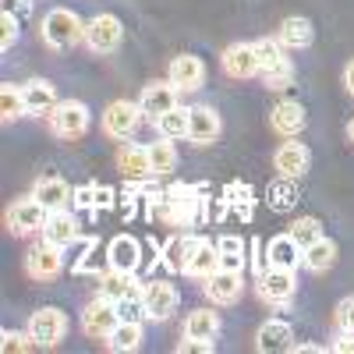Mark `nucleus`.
Returning a JSON list of instances; mask_svg holds the SVG:
<instances>
[{
  "instance_id": "603ef678",
  "label": "nucleus",
  "mask_w": 354,
  "mask_h": 354,
  "mask_svg": "<svg viewBox=\"0 0 354 354\" xmlns=\"http://www.w3.org/2000/svg\"><path fill=\"white\" fill-rule=\"evenodd\" d=\"M347 138L354 142V117H351V124H347Z\"/></svg>"
},
{
  "instance_id": "6e6552de",
  "label": "nucleus",
  "mask_w": 354,
  "mask_h": 354,
  "mask_svg": "<svg viewBox=\"0 0 354 354\" xmlns=\"http://www.w3.org/2000/svg\"><path fill=\"white\" fill-rule=\"evenodd\" d=\"M255 283H259V298L266 305H287L294 298V290H298L294 270H280V266H266Z\"/></svg>"
},
{
  "instance_id": "864d4df0",
  "label": "nucleus",
  "mask_w": 354,
  "mask_h": 354,
  "mask_svg": "<svg viewBox=\"0 0 354 354\" xmlns=\"http://www.w3.org/2000/svg\"><path fill=\"white\" fill-rule=\"evenodd\" d=\"M21 4H28V0H21Z\"/></svg>"
},
{
  "instance_id": "9b49d317",
  "label": "nucleus",
  "mask_w": 354,
  "mask_h": 354,
  "mask_svg": "<svg viewBox=\"0 0 354 354\" xmlns=\"http://www.w3.org/2000/svg\"><path fill=\"white\" fill-rule=\"evenodd\" d=\"M202 290L213 305H234L245 294V273H234V270H216L202 280Z\"/></svg>"
},
{
  "instance_id": "2f4dec72",
  "label": "nucleus",
  "mask_w": 354,
  "mask_h": 354,
  "mask_svg": "<svg viewBox=\"0 0 354 354\" xmlns=\"http://www.w3.org/2000/svg\"><path fill=\"white\" fill-rule=\"evenodd\" d=\"M220 333V315L213 308H195L185 319V337H198V340H216Z\"/></svg>"
},
{
  "instance_id": "5701e85b",
  "label": "nucleus",
  "mask_w": 354,
  "mask_h": 354,
  "mask_svg": "<svg viewBox=\"0 0 354 354\" xmlns=\"http://www.w3.org/2000/svg\"><path fill=\"white\" fill-rule=\"evenodd\" d=\"M32 195L46 205V209L53 213V209H64V205L75 198V192H71V185L64 181V177H57V174H50V177H39L36 181V188H32Z\"/></svg>"
},
{
  "instance_id": "a19ab883",
  "label": "nucleus",
  "mask_w": 354,
  "mask_h": 354,
  "mask_svg": "<svg viewBox=\"0 0 354 354\" xmlns=\"http://www.w3.org/2000/svg\"><path fill=\"white\" fill-rule=\"evenodd\" d=\"M28 347H36L28 333H18V330H4V333H0V351H4V354H18V351H28Z\"/></svg>"
},
{
  "instance_id": "37998d69",
  "label": "nucleus",
  "mask_w": 354,
  "mask_h": 354,
  "mask_svg": "<svg viewBox=\"0 0 354 354\" xmlns=\"http://www.w3.org/2000/svg\"><path fill=\"white\" fill-rule=\"evenodd\" d=\"M333 322H337V330L340 333H354V294L351 298H344L333 312Z\"/></svg>"
},
{
  "instance_id": "7c9ffc66",
  "label": "nucleus",
  "mask_w": 354,
  "mask_h": 354,
  "mask_svg": "<svg viewBox=\"0 0 354 354\" xmlns=\"http://www.w3.org/2000/svg\"><path fill=\"white\" fill-rule=\"evenodd\" d=\"M333 262H337V241H330V238H319L315 245H308L301 252V266H305V270H312V273L333 270Z\"/></svg>"
},
{
  "instance_id": "6ab92c4d",
  "label": "nucleus",
  "mask_w": 354,
  "mask_h": 354,
  "mask_svg": "<svg viewBox=\"0 0 354 354\" xmlns=\"http://www.w3.org/2000/svg\"><path fill=\"white\" fill-rule=\"evenodd\" d=\"M308 163H312V153H308V145L305 142H283L280 149L273 153V170L280 174V177H294V181H298V177L308 170Z\"/></svg>"
},
{
  "instance_id": "f8f14e48",
  "label": "nucleus",
  "mask_w": 354,
  "mask_h": 354,
  "mask_svg": "<svg viewBox=\"0 0 354 354\" xmlns=\"http://www.w3.org/2000/svg\"><path fill=\"white\" fill-rule=\"evenodd\" d=\"M220 131H223V121L209 103L188 106V138H192V145H213L220 138Z\"/></svg>"
},
{
  "instance_id": "c85d7f7f",
  "label": "nucleus",
  "mask_w": 354,
  "mask_h": 354,
  "mask_svg": "<svg viewBox=\"0 0 354 354\" xmlns=\"http://www.w3.org/2000/svg\"><path fill=\"white\" fill-rule=\"evenodd\" d=\"M103 344H106V351H113V354H131V351H138V347H142V322H117Z\"/></svg>"
},
{
  "instance_id": "f257e3e1",
  "label": "nucleus",
  "mask_w": 354,
  "mask_h": 354,
  "mask_svg": "<svg viewBox=\"0 0 354 354\" xmlns=\"http://www.w3.org/2000/svg\"><path fill=\"white\" fill-rule=\"evenodd\" d=\"M39 36L50 50H71L85 39V21L71 8H50L46 18H43Z\"/></svg>"
},
{
  "instance_id": "39448f33",
  "label": "nucleus",
  "mask_w": 354,
  "mask_h": 354,
  "mask_svg": "<svg viewBox=\"0 0 354 354\" xmlns=\"http://www.w3.org/2000/svg\"><path fill=\"white\" fill-rule=\"evenodd\" d=\"M46 121L57 138H82L88 131V106L82 100H61L46 113Z\"/></svg>"
},
{
  "instance_id": "4be33fe9",
  "label": "nucleus",
  "mask_w": 354,
  "mask_h": 354,
  "mask_svg": "<svg viewBox=\"0 0 354 354\" xmlns=\"http://www.w3.org/2000/svg\"><path fill=\"white\" fill-rule=\"evenodd\" d=\"M145 283L135 280V273H124V270H103L100 273V298H110V301H121L128 294H138Z\"/></svg>"
},
{
  "instance_id": "e433bc0d",
  "label": "nucleus",
  "mask_w": 354,
  "mask_h": 354,
  "mask_svg": "<svg viewBox=\"0 0 354 354\" xmlns=\"http://www.w3.org/2000/svg\"><path fill=\"white\" fill-rule=\"evenodd\" d=\"M149 167H153V177H163L177 167V149H174L170 138H160V142L149 145Z\"/></svg>"
},
{
  "instance_id": "423d86ee",
  "label": "nucleus",
  "mask_w": 354,
  "mask_h": 354,
  "mask_svg": "<svg viewBox=\"0 0 354 354\" xmlns=\"http://www.w3.org/2000/svg\"><path fill=\"white\" fill-rule=\"evenodd\" d=\"M25 273L32 280H53L64 273V248L53 241H36L32 248L25 252Z\"/></svg>"
},
{
  "instance_id": "c756f323",
  "label": "nucleus",
  "mask_w": 354,
  "mask_h": 354,
  "mask_svg": "<svg viewBox=\"0 0 354 354\" xmlns=\"http://www.w3.org/2000/svg\"><path fill=\"white\" fill-rule=\"evenodd\" d=\"M220 270H234V273H245V262H248V245L238 238V234H220Z\"/></svg>"
},
{
  "instance_id": "79ce46f5",
  "label": "nucleus",
  "mask_w": 354,
  "mask_h": 354,
  "mask_svg": "<svg viewBox=\"0 0 354 354\" xmlns=\"http://www.w3.org/2000/svg\"><path fill=\"white\" fill-rule=\"evenodd\" d=\"M15 43H18V18L4 8V15H0V50L8 53Z\"/></svg>"
},
{
  "instance_id": "473e14b6",
  "label": "nucleus",
  "mask_w": 354,
  "mask_h": 354,
  "mask_svg": "<svg viewBox=\"0 0 354 354\" xmlns=\"http://www.w3.org/2000/svg\"><path fill=\"white\" fill-rule=\"evenodd\" d=\"M198 241L202 238H181V234H174V238L167 241V248H163V262L170 266L174 273H185V266H188L192 252L198 248Z\"/></svg>"
},
{
  "instance_id": "a211bd4d",
  "label": "nucleus",
  "mask_w": 354,
  "mask_h": 354,
  "mask_svg": "<svg viewBox=\"0 0 354 354\" xmlns=\"http://www.w3.org/2000/svg\"><path fill=\"white\" fill-rule=\"evenodd\" d=\"M255 351H259V354H283V351H294V330H290V322H283V319L262 322L259 333H255Z\"/></svg>"
},
{
  "instance_id": "cd10ccee",
  "label": "nucleus",
  "mask_w": 354,
  "mask_h": 354,
  "mask_svg": "<svg viewBox=\"0 0 354 354\" xmlns=\"http://www.w3.org/2000/svg\"><path fill=\"white\" fill-rule=\"evenodd\" d=\"M220 270V248L213 245V241H198V248L192 252V259H188V266H185V277H195V280H205L209 273H216Z\"/></svg>"
},
{
  "instance_id": "09e8293b",
  "label": "nucleus",
  "mask_w": 354,
  "mask_h": 354,
  "mask_svg": "<svg viewBox=\"0 0 354 354\" xmlns=\"http://www.w3.org/2000/svg\"><path fill=\"white\" fill-rule=\"evenodd\" d=\"M113 188H96V205H103V209H110V205H113Z\"/></svg>"
},
{
  "instance_id": "4468645a",
  "label": "nucleus",
  "mask_w": 354,
  "mask_h": 354,
  "mask_svg": "<svg viewBox=\"0 0 354 354\" xmlns=\"http://www.w3.org/2000/svg\"><path fill=\"white\" fill-rule=\"evenodd\" d=\"M308 124V113L298 100H280L273 110H270V128L280 135V138H298Z\"/></svg>"
},
{
  "instance_id": "393cba45",
  "label": "nucleus",
  "mask_w": 354,
  "mask_h": 354,
  "mask_svg": "<svg viewBox=\"0 0 354 354\" xmlns=\"http://www.w3.org/2000/svg\"><path fill=\"white\" fill-rule=\"evenodd\" d=\"M21 88H25V106H28L32 117H43V113H50L57 103H61L57 100L53 82H46V78H32V82H25Z\"/></svg>"
},
{
  "instance_id": "dca6fc26",
  "label": "nucleus",
  "mask_w": 354,
  "mask_h": 354,
  "mask_svg": "<svg viewBox=\"0 0 354 354\" xmlns=\"http://www.w3.org/2000/svg\"><path fill=\"white\" fill-rule=\"evenodd\" d=\"M220 68L227 78H252L259 75V61H255V43H230L220 53Z\"/></svg>"
},
{
  "instance_id": "ddd939ff",
  "label": "nucleus",
  "mask_w": 354,
  "mask_h": 354,
  "mask_svg": "<svg viewBox=\"0 0 354 354\" xmlns=\"http://www.w3.org/2000/svg\"><path fill=\"white\" fill-rule=\"evenodd\" d=\"M167 82L177 88V93H195V88H202V82H205V64L198 61L195 53H181V57L170 61Z\"/></svg>"
},
{
  "instance_id": "49530a36",
  "label": "nucleus",
  "mask_w": 354,
  "mask_h": 354,
  "mask_svg": "<svg viewBox=\"0 0 354 354\" xmlns=\"http://www.w3.org/2000/svg\"><path fill=\"white\" fill-rule=\"evenodd\" d=\"M333 354H354V333H340L333 344H330Z\"/></svg>"
},
{
  "instance_id": "1a4fd4ad",
  "label": "nucleus",
  "mask_w": 354,
  "mask_h": 354,
  "mask_svg": "<svg viewBox=\"0 0 354 354\" xmlns=\"http://www.w3.org/2000/svg\"><path fill=\"white\" fill-rule=\"evenodd\" d=\"M121 39H124V25L110 11L96 15L93 21L85 25V43H88L93 53H113L117 46H121Z\"/></svg>"
},
{
  "instance_id": "f03ea898",
  "label": "nucleus",
  "mask_w": 354,
  "mask_h": 354,
  "mask_svg": "<svg viewBox=\"0 0 354 354\" xmlns=\"http://www.w3.org/2000/svg\"><path fill=\"white\" fill-rule=\"evenodd\" d=\"M255 61H259V75L266 78L270 88H287L290 78H294V68L283 53V43L280 39H255Z\"/></svg>"
},
{
  "instance_id": "de8ad7c7",
  "label": "nucleus",
  "mask_w": 354,
  "mask_h": 354,
  "mask_svg": "<svg viewBox=\"0 0 354 354\" xmlns=\"http://www.w3.org/2000/svg\"><path fill=\"white\" fill-rule=\"evenodd\" d=\"M248 248H252V266H255V277H259L266 270V245L262 241H252Z\"/></svg>"
},
{
  "instance_id": "bb28decb",
  "label": "nucleus",
  "mask_w": 354,
  "mask_h": 354,
  "mask_svg": "<svg viewBox=\"0 0 354 354\" xmlns=\"http://www.w3.org/2000/svg\"><path fill=\"white\" fill-rule=\"evenodd\" d=\"M277 39H280L283 46H290V50H305V46H312V39H315V28H312V21H308V18L290 15V18H283V21H280Z\"/></svg>"
},
{
  "instance_id": "a18cd8bd",
  "label": "nucleus",
  "mask_w": 354,
  "mask_h": 354,
  "mask_svg": "<svg viewBox=\"0 0 354 354\" xmlns=\"http://www.w3.org/2000/svg\"><path fill=\"white\" fill-rule=\"evenodd\" d=\"M96 188L100 185H82V188H75V205H78V209H93V205H96Z\"/></svg>"
},
{
  "instance_id": "f704fd0d",
  "label": "nucleus",
  "mask_w": 354,
  "mask_h": 354,
  "mask_svg": "<svg viewBox=\"0 0 354 354\" xmlns=\"http://www.w3.org/2000/svg\"><path fill=\"white\" fill-rule=\"evenodd\" d=\"M266 202H270V209L277 213H287L294 209V202H298V185H294V177H277L266 192Z\"/></svg>"
},
{
  "instance_id": "4c0bfd02",
  "label": "nucleus",
  "mask_w": 354,
  "mask_h": 354,
  "mask_svg": "<svg viewBox=\"0 0 354 354\" xmlns=\"http://www.w3.org/2000/svg\"><path fill=\"white\" fill-rule=\"evenodd\" d=\"M287 234H290V238L298 241V248L305 252L308 245H315V241L322 238V223H319L315 216H298V220L290 223V230H287Z\"/></svg>"
},
{
  "instance_id": "3c124183",
  "label": "nucleus",
  "mask_w": 354,
  "mask_h": 354,
  "mask_svg": "<svg viewBox=\"0 0 354 354\" xmlns=\"http://www.w3.org/2000/svg\"><path fill=\"white\" fill-rule=\"evenodd\" d=\"M344 88H347V93L354 96V61H351V64L344 68Z\"/></svg>"
},
{
  "instance_id": "20e7f679",
  "label": "nucleus",
  "mask_w": 354,
  "mask_h": 354,
  "mask_svg": "<svg viewBox=\"0 0 354 354\" xmlns=\"http://www.w3.org/2000/svg\"><path fill=\"white\" fill-rule=\"evenodd\" d=\"M46 220H50V209H46L36 195L15 198V202L8 205V213H4L8 230H11V234H21V238H25V234H43Z\"/></svg>"
},
{
  "instance_id": "9d476101",
  "label": "nucleus",
  "mask_w": 354,
  "mask_h": 354,
  "mask_svg": "<svg viewBox=\"0 0 354 354\" xmlns=\"http://www.w3.org/2000/svg\"><path fill=\"white\" fill-rule=\"evenodd\" d=\"M117 322H121V315H117V301L100 298V294L82 312V330H85V337H93V340H106Z\"/></svg>"
},
{
  "instance_id": "72a5a7b5",
  "label": "nucleus",
  "mask_w": 354,
  "mask_h": 354,
  "mask_svg": "<svg viewBox=\"0 0 354 354\" xmlns=\"http://www.w3.org/2000/svg\"><path fill=\"white\" fill-rule=\"evenodd\" d=\"M28 106H25V88L15 85V82H4L0 85V117L4 121H18V117H25Z\"/></svg>"
},
{
  "instance_id": "412c9836",
  "label": "nucleus",
  "mask_w": 354,
  "mask_h": 354,
  "mask_svg": "<svg viewBox=\"0 0 354 354\" xmlns=\"http://www.w3.org/2000/svg\"><path fill=\"white\" fill-rule=\"evenodd\" d=\"M117 170L124 174V181H145V177H153L149 145H121L117 149Z\"/></svg>"
},
{
  "instance_id": "2eb2a0df",
  "label": "nucleus",
  "mask_w": 354,
  "mask_h": 354,
  "mask_svg": "<svg viewBox=\"0 0 354 354\" xmlns=\"http://www.w3.org/2000/svg\"><path fill=\"white\" fill-rule=\"evenodd\" d=\"M142 298H145V312H149L153 322H167L177 312V290L167 280H149L142 287Z\"/></svg>"
},
{
  "instance_id": "8fccbe9b",
  "label": "nucleus",
  "mask_w": 354,
  "mask_h": 354,
  "mask_svg": "<svg viewBox=\"0 0 354 354\" xmlns=\"http://www.w3.org/2000/svg\"><path fill=\"white\" fill-rule=\"evenodd\" d=\"M322 351H326L322 344H298L294 340V354H322Z\"/></svg>"
},
{
  "instance_id": "7ed1b4c3",
  "label": "nucleus",
  "mask_w": 354,
  "mask_h": 354,
  "mask_svg": "<svg viewBox=\"0 0 354 354\" xmlns=\"http://www.w3.org/2000/svg\"><path fill=\"white\" fill-rule=\"evenodd\" d=\"M25 333L32 337L36 347L50 351V347H57V344L68 337V315L57 308V305H43V308L32 312V319H28V330H25Z\"/></svg>"
},
{
  "instance_id": "f3484780",
  "label": "nucleus",
  "mask_w": 354,
  "mask_h": 354,
  "mask_svg": "<svg viewBox=\"0 0 354 354\" xmlns=\"http://www.w3.org/2000/svg\"><path fill=\"white\" fill-rule=\"evenodd\" d=\"M138 106H142V113L156 124L167 110L177 106V88H174L170 82H149V85L142 88V96H138Z\"/></svg>"
},
{
  "instance_id": "b1692460",
  "label": "nucleus",
  "mask_w": 354,
  "mask_h": 354,
  "mask_svg": "<svg viewBox=\"0 0 354 354\" xmlns=\"http://www.w3.org/2000/svg\"><path fill=\"white\" fill-rule=\"evenodd\" d=\"M43 238L53 241V245H61V248H71L82 234H78V220L68 213V209H53L46 227H43Z\"/></svg>"
},
{
  "instance_id": "c9c22d12",
  "label": "nucleus",
  "mask_w": 354,
  "mask_h": 354,
  "mask_svg": "<svg viewBox=\"0 0 354 354\" xmlns=\"http://www.w3.org/2000/svg\"><path fill=\"white\" fill-rule=\"evenodd\" d=\"M156 131H160V138H170V142L188 138V106H174V110H167L160 121H156Z\"/></svg>"
},
{
  "instance_id": "a878e982",
  "label": "nucleus",
  "mask_w": 354,
  "mask_h": 354,
  "mask_svg": "<svg viewBox=\"0 0 354 354\" xmlns=\"http://www.w3.org/2000/svg\"><path fill=\"white\" fill-rule=\"evenodd\" d=\"M298 262H301V248H298V241H294L290 234H277V238H270V245H266V266L298 270Z\"/></svg>"
},
{
  "instance_id": "58836bf2",
  "label": "nucleus",
  "mask_w": 354,
  "mask_h": 354,
  "mask_svg": "<svg viewBox=\"0 0 354 354\" xmlns=\"http://www.w3.org/2000/svg\"><path fill=\"white\" fill-rule=\"evenodd\" d=\"M103 266H110L106 248H100V241L93 238V241H88V248H82V259L71 266V270L75 273H103Z\"/></svg>"
},
{
  "instance_id": "c03bdc74",
  "label": "nucleus",
  "mask_w": 354,
  "mask_h": 354,
  "mask_svg": "<svg viewBox=\"0 0 354 354\" xmlns=\"http://www.w3.org/2000/svg\"><path fill=\"white\" fill-rule=\"evenodd\" d=\"M213 340H198V337H181L177 344V354H213Z\"/></svg>"
},
{
  "instance_id": "aec40b11",
  "label": "nucleus",
  "mask_w": 354,
  "mask_h": 354,
  "mask_svg": "<svg viewBox=\"0 0 354 354\" xmlns=\"http://www.w3.org/2000/svg\"><path fill=\"white\" fill-rule=\"evenodd\" d=\"M106 259H110L113 270L135 273L138 262H142V241L131 238V234H117V238H110V245H106Z\"/></svg>"
},
{
  "instance_id": "0eeeda50",
  "label": "nucleus",
  "mask_w": 354,
  "mask_h": 354,
  "mask_svg": "<svg viewBox=\"0 0 354 354\" xmlns=\"http://www.w3.org/2000/svg\"><path fill=\"white\" fill-rule=\"evenodd\" d=\"M142 117H145V113H142L138 103H131V100H113V103L103 110V135L128 142V138L138 131Z\"/></svg>"
},
{
  "instance_id": "ea45409f",
  "label": "nucleus",
  "mask_w": 354,
  "mask_h": 354,
  "mask_svg": "<svg viewBox=\"0 0 354 354\" xmlns=\"http://www.w3.org/2000/svg\"><path fill=\"white\" fill-rule=\"evenodd\" d=\"M117 315H121V322H142V319H149L142 290H138V294H128V298L117 301Z\"/></svg>"
}]
</instances>
